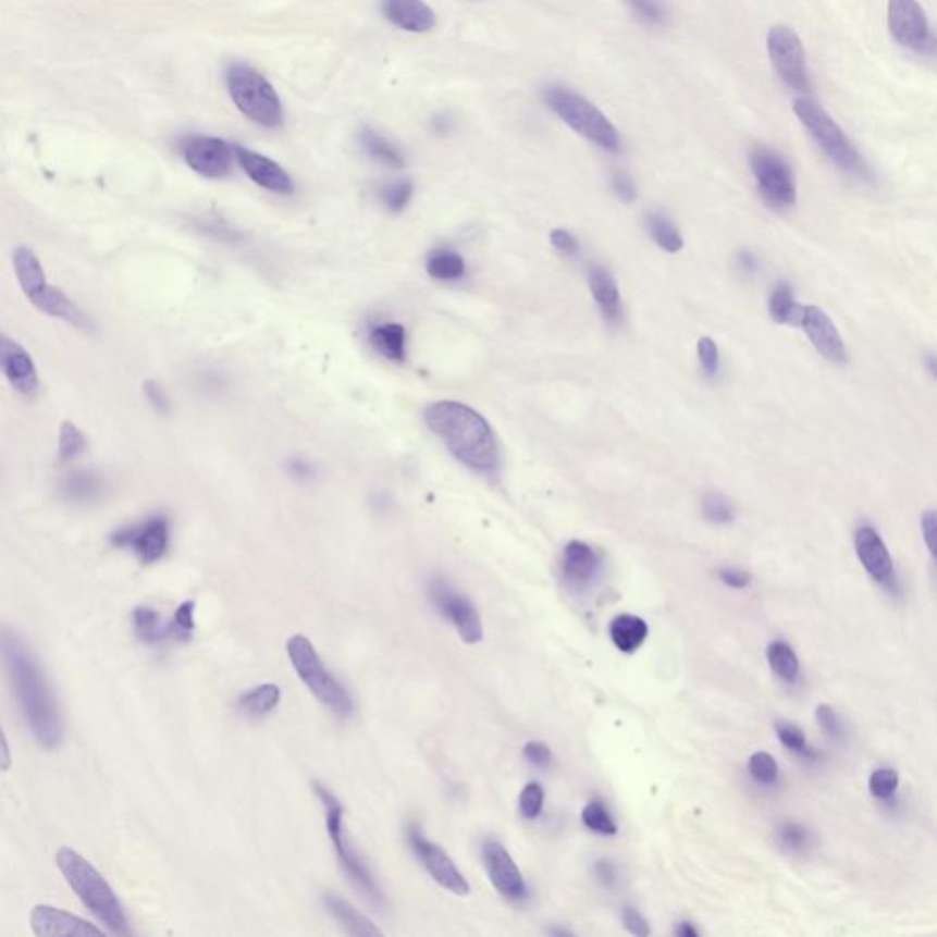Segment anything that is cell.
Here are the masks:
<instances>
[{"instance_id": "cell-27", "label": "cell", "mask_w": 937, "mask_h": 937, "mask_svg": "<svg viewBox=\"0 0 937 937\" xmlns=\"http://www.w3.org/2000/svg\"><path fill=\"white\" fill-rule=\"evenodd\" d=\"M599 557L592 546L587 542L571 541L564 547L563 571L564 577L574 584H587L597 574Z\"/></svg>"}, {"instance_id": "cell-41", "label": "cell", "mask_w": 937, "mask_h": 937, "mask_svg": "<svg viewBox=\"0 0 937 937\" xmlns=\"http://www.w3.org/2000/svg\"><path fill=\"white\" fill-rule=\"evenodd\" d=\"M775 729H777V737L780 738V742L786 748L791 749L793 753L800 754V756H804L807 760L817 759L818 754L810 748L804 732L797 725L780 722V724L775 725Z\"/></svg>"}, {"instance_id": "cell-49", "label": "cell", "mask_w": 937, "mask_h": 937, "mask_svg": "<svg viewBox=\"0 0 937 937\" xmlns=\"http://www.w3.org/2000/svg\"><path fill=\"white\" fill-rule=\"evenodd\" d=\"M141 392H144L145 402L149 403L150 407H152L158 415H169V410H171V399H169L165 389H163L158 381H144Z\"/></svg>"}, {"instance_id": "cell-18", "label": "cell", "mask_w": 937, "mask_h": 937, "mask_svg": "<svg viewBox=\"0 0 937 937\" xmlns=\"http://www.w3.org/2000/svg\"><path fill=\"white\" fill-rule=\"evenodd\" d=\"M482 861L488 872L489 880L496 891L509 901H523L528 898V886L522 872L513 861L506 846L496 839H485L482 842Z\"/></svg>"}, {"instance_id": "cell-29", "label": "cell", "mask_w": 937, "mask_h": 937, "mask_svg": "<svg viewBox=\"0 0 937 937\" xmlns=\"http://www.w3.org/2000/svg\"><path fill=\"white\" fill-rule=\"evenodd\" d=\"M370 341L381 356L391 361H405V329L397 322L375 324L370 329Z\"/></svg>"}, {"instance_id": "cell-20", "label": "cell", "mask_w": 937, "mask_h": 937, "mask_svg": "<svg viewBox=\"0 0 937 937\" xmlns=\"http://www.w3.org/2000/svg\"><path fill=\"white\" fill-rule=\"evenodd\" d=\"M853 544L868 576L883 587L890 588L893 582V560L883 537L872 526H861L855 531Z\"/></svg>"}, {"instance_id": "cell-13", "label": "cell", "mask_w": 937, "mask_h": 937, "mask_svg": "<svg viewBox=\"0 0 937 937\" xmlns=\"http://www.w3.org/2000/svg\"><path fill=\"white\" fill-rule=\"evenodd\" d=\"M427 590H429V599L434 604V608L455 625L456 632L464 643L477 644L482 641V617H480V612L472 604L471 599L464 593L456 592L455 588L451 587L443 577L431 579Z\"/></svg>"}, {"instance_id": "cell-61", "label": "cell", "mask_w": 937, "mask_h": 937, "mask_svg": "<svg viewBox=\"0 0 937 937\" xmlns=\"http://www.w3.org/2000/svg\"><path fill=\"white\" fill-rule=\"evenodd\" d=\"M700 932L694 928V926L690 925L689 921H683V923H679L678 928H676V936L679 937H696Z\"/></svg>"}, {"instance_id": "cell-36", "label": "cell", "mask_w": 937, "mask_h": 937, "mask_svg": "<svg viewBox=\"0 0 937 937\" xmlns=\"http://www.w3.org/2000/svg\"><path fill=\"white\" fill-rule=\"evenodd\" d=\"M646 231L650 238L667 254H678L683 249V236L678 227L663 213H650L646 217Z\"/></svg>"}, {"instance_id": "cell-2", "label": "cell", "mask_w": 937, "mask_h": 937, "mask_svg": "<svg viewBox=\"0 0 937 937\" xmlns=\"http://www.w3.org/2000/svg\"><path fill=\"white\" fill-rule=\"evenodd\" d=\"M423 420L460 464L488 477L496 474L501 467L498 442L491 426L477 410L466 403L445 399L429 405Z\"/></svg>"}, {"instance_id": "cell-44", "label": "cell", "mask_w": 937, "mask_h": 937, "mask_svg": "<svg viewBox=\"0 0 937 937\" xmlns=\"http://www.w3.org/2000/svg\"><path fill=\"white\" fill-rule=\"evenodd\" d=\"M542 805H544V789L539 782H529L523 786L520 799H518V807L522 813L523 818L535 821L541 815Z\"/></svg>"}, {"instance_id": "cell-62", "label": "cell", "mask_w": 937, "mask_h": 937, "mask_svg": "<svg viewBox=\"0 0 937 937\" xmlns=\"http://www.w3.org/2000/svg\"><path fill=\"white\" fill-rule=\"evenodd\" d=\"M926 365H928V370H930L932 375H936V357L928 356L925 359Z\"/></svg>"}, {"instance_id": "cell-60", "label": "cell", "mask_w": 937, "mask_h": 937, "mask_svg": "<svg viewBox=\"0 0 937 937\" xmlns=\"http://www.w3.org/2000/svg\"><path fill=\"white\" fill-rule=\"evenodd\" d=\"M289 471L294 472L295 477H311V466L305 460H295L289 464Z\"/></svg>"}, {"instance_id": "cell-54", "label": "cell", "mask_w": 937, "mask_h": 937, "mask_svg": "<svg viewBox=\"0 0 937 937\" xmlns=\"http://www.w3.org/2000/svg\"><path fill=\"white\" fill-rule=\"evenodd\" d=\"M621 917L622 925H625V928H627L632 936L646 937L652 934L649 921L644 920L643 914H641L638 909H633V907H625V909H622Z\"/></svg>"}, {"instance_id": "cell-32", "label": "cell", "mask_w": 937, "mask_h": 937, "mask_svg": "<svg viewBox=\"0 0 937 937\" xmlns=\"http://www.w3.org/2000/svg\"><path fill=\"white\" fill-rule=\"evenodd\" d=\"M279 702H281V689H279V685L264 683L246 692L238 700V708H241L242 713L248 714V716L260 718V716H266L271 711H275Z\"/></svg>"}, {"instance_id": "cell-12", "label": "cell", "mask_w": 937, "mask_h": 937, "mask_svg": "<svg viewBox=\"0 0 937 937\" xmlns=\"http://www.w3.org/2000/svg\"><path fill=\"white\" fill-rule=\"evenodd\" d=\"M767 53L770 64L794 93L807 94L811 88L810 72L805 64L804 47L794 29L777 24L767 32Z\"/></svg>"}, {"instance_id": "cell-59", "label": "cell", "mask_w": 937, "mask_h": 937, "mask_svg": "<svg viewBox=\"0 0 937 937\" xmlns=\"http://www.w3.org/2000/svg\"><path fill=\"white\" fill-rule=\"evenodd\" d=\"M738 268L743 273H756V270H759V259L751 251H742V254L738 255Z\"/></svg>"}, {"instance_id": "cell-63", "label": "cell", "mask_w": 937, "mask_h": 937, "mask_svg": "<svg viewBox=\"0 0 937 937\" xmlns=\"http://www.w3.org/2000/svg\"><path fill=\"white\" fill-rule=\"evenodd\" d=\"M550 934H552V936H574V932L564 930V928H552Z\"/></svg>"}, {"instance_id": "cell-43", "label": "cell", "mask_w": 937, "mask_h": 937, "mask_svg": "<svg viewBox=\"0 0 937 937\" xmlns=\"http://www.w3.org/2000/svg\"><path fill=\"white\" fill-rule=\"evenodd\" d=\"M749 773L751 777L760 784L777 782L778 764L777 760L773 759L769 753L759 751L749 759Z\"/></svg>"}, {"instance_id": "cell-53", "label": "cell", "mask_w": 937, "mask_h": 937, "mask_svg": "<svg viewBox=\"0 0 937 937\" xmlns=\"http://www.w3.org/2000/svg\"><path fill=\"white\" fill-rule=\"evenodd\" d=\"M550 242H552L553 248L557 249L558 254L566 255V257H577L579 251H581V244L568 230H560V227L553 230L550 233Z\"/></svg>"}, {"instance_id": "cell-35", "label": "cell", "mask_w": 937, "mask_h": 937, "mask_svg": "<svg viewBox=\"0 0 937 937\" xmlns=\"http://www.w3.org/2000/svg\"><path fill=\"white\" fill-rule=\"evenodd\" d=\"M800 308L793 289L786 282H778L769 295V316L778 324H799Z\"/></svg>"}, {"instance_id": "cell-1", "label": "cell", "mask_w": 937, "mask_h": 937, "mask_svg": "<svg viewBox=\"0 0 937 937\" xmlns=\"http://www.w3.org/2000/svg\"><path fill=\"white\" fill-rule=\"evenodd\" d=\"M0 663L35 740L45 749L63 742V718L52 687L34 654L12 628L0 627Z\"/></svg>"}, {"instance_id": "cell-34", "label": "cell", "mask_w": 937, "mask_h": 937, "mask_svg": "<svg viewBox=\"0 0 937 937\" xmlns=\"http://www.w3.org/2000/svg\"><path fill=\"white\" fill-rule=\"evenodd\" d=\"M427 271L437 281H458L466 275V262L453 249H434L427 257Z\"/></svg>"}, {"instance_id": "cell-14", "label": "cell", "mask_w": 937, "mask_h": 937, "mask_svg": "<svg viewBox=\"0 0 937 937\" xmlns=\"http://www.w3.org/2000/svg\"><path fill=\"white\" fill-rule=\"evenodd\" d=\"M888 28L903 48L921 56L936 52V39L917 0H888Z\"/></svg>"}, {"instance_id": "cell-16", "label": "cell", "mask_w": 937, "mask_h": 937, "mask_svg": "<svg viewBox=\"0 0 937 937\" xmlns=\"http://www.w3.org/2000/svg\"><path fill=\"white\" fill-rule=\"evenodd\" d=\"M185 163L204 178H224L235 160V147L211 136H190L182 144Z\"/></svg>"}, {"instance_id": "cell-38", "label": "cell", "mask_w": 937, "mask_h": 937, "mask_svg": "<svg viewBox=\"0 0 937 937\" xmlns=\"http://www.w3.org/2000/svg\"><path fill=\"white\" fill-rule=\"evenodd\" d=\"M582 823L587 826L588 829H592L595 834L601 835H616L617 834V824L612 815H609L608 810H606V805L601 802V800H592V802H588L584 805V810H582Z\"/></svg>"}, {"instance_id": "cell-17", "label": "cell", "mask_w": 937, "mask_h": 937, "mask_svg": "<svg viewBox=\"0 0 937 937\" xmlns=\"http://www.w3.org/2000/svg\"><path fill=\"white\" fill-rule=\"evenodd\" d=\"M0 374L21 396L34 399L39 394V370L34 357L19 341L0 332Z\"/></svg>"}, {"instance_id": "cell-3", "label": "cell", "mask_w": 937, "mask_h": 937, "mask_svg": "<svg viewBox=\"0 0 937 937\" xmlns=\"http://www.w3.org/2000/svg\"><path fill=\"white\" fill-rule=\"evenodd\" d=\"M58 868L81 903L114 936H131L125 910L103 875L72 848H61L56 855Z\"/></svg>"}, {"instance_id": "cell-10", "label": "cell", "mask_w": 937, "mask_h": 937, "mask_svg": "<svg viewBox=\"0 0 937 937\" xmlns=\"http://www.w3.org/2000/svg\"><path fill=\"white\" fill-rule=\"evenodd\" d=\"M110 544L133 553L141 564H155L165 557L171 546V518L156 513L138 522L121 526L110 533Z\"/></svg>"}, {"instance_id": "cell-24", "label": "cell", "mask_w": 937, "mask_h": 937, "mask_svg": "<svg viewBox=\"0 0 937 937\" xmlns=\"http://www.w3.org/2000/svg\"><path fill=\"white\" fill-rule=\"evenodd\" d=\"M383 13L394 26L412 34H426L436 24V15L423 0H383Z\"/></svg>"}, {"instance_id": "cell-21", "label": "cell", "mask_w": 937, "mask_h": 937, "mask_svg": "<svg viewBox=\"0 0 937 937\" xmlns=\"http://www.w3.org/2000/svg\"><path fill=\"white\" fill-rule=\"evenodd\" d=\"M32 930L35 936H103V930L64 910L39 904L32 910Z\"/></svg>"}, {"instance_id": "cell-28", "label": "cell", "mask_w": 937, "mask_h": 937, "mask_svg": "<svg viewBox=\"0 0 937 937\" xmlns=\"http://www.w3.org/2000/svg\"><path fill=\"white\" fill-rule=\"evenodd\" d=\"M649 638V625L638 616L622 614L609 622V639L616 649L625 654H632Z\"/></svg>"}, {"instance_id": "cell-25", "label": "cell", "mask_w": 937, "mask_h": 937, "mask_svg": "<svg viewBox=\"0 0 937 937\" xmlns=\"http://www.w3.org/2000/svg\"><path fill=\"white\" fill-rule=\"evenodd\" d=\"M588 282H590L593 299L603 311L604 319H608L609 322L621 321V294L612 273L603 266H592L588 273Z\"/></svg>"}, {"instance_id": "cell-22", "label": "cell", "mask_w": 937, "mask_h": 937, "mask_svg": "<svg viewBox=\"0 0 937 937\" xmlns=\"http://www.w3.org/2000/svg\"><path fill=\"white\" fill-rule=\"evenodd\" d=\"M235 158L244 169V173L248 174L249 178L254 180L255 184L279 193V195H292L295 190L294 182L289 178V174L276 163V161L266 158L264 155L254 152V150L244 149V147H235Z\"/></svg>"}, {"instance_id": "cell-58", "label": "cell", "mask_w": 937, "mask_h": 937, "mask_svg": "<svg viewBox=\"0 0 937 937\" xmlns=\"http://www.w3.org/2000/svg\"><path fill=\"white\" fill-rule=\"evenodd\" d=\"M12 767V753H10V743H8L7 735L0 727V773Z\"/></svg>"}, {"instance_id": "cell-42", "label": "cell", "mask_w": 937, "mask_h": 937, "mask_svg": "<svg viewBox=\"0 0 937 937\" xmlns=\"http://www.w3.org/2000/svg\"><path fill=\"white\" fill-rule=\"evenodd\" d=\"M702 511L708 522L719 523V526L735 520V507L719 493H707L703 496Z\"/></svg>"}, {"instance_id": "cell-48", "label": "cell", "mask_w": 937, "mask_h": 937, "mask_svg": "<svg viewBox=\"0 0 937 937\" xmlns=\"http://www.w3.org/2000/svg\"><path fill=\"white\" fill-rule=\"evenodd\" d=\"M698 359L700 367L708 378H714L719 370V350L718 345L714 343L713 337H700L696 345Z\"/></svg>"}, {"instance_id": "cell-33", "label": "cell", "mask_w": 937, "mask_h": 937, "mask_svg": "<svg viewBox=\"0 0 937 937\" xmlns=\"http://www.w3.org/2000/svg\"><path fill=\"white\" fill-rule=\"evenodd\" d=\"M361 145L372 160L380 161L386 168L402 169L405 165L402 150L372 128H362Z\"/></svg>"}, {"instance_id": "cell-52", "label": "cell", "mask_w": 937, "mask_h": 937, "mask_svg": "<svg viewBox=\"0 0 937 937\" xmlns=\"http://www.w3.org/2000/svg\"><path fill=\"white\" fill-rule=\"evenodd\" d=\"M817 722L828 732L829 737L837 738V740L844 737L842 719L839 718V714L835 713L834 708L829 707V705H818Z\"/></svg>"}, {"instance_id": "cell-51", "label": "cell", "mask_w": 937, "mask_h": 937, "mask_svg": "<svg viewBox=\"0 0 937 937\" xmlns=\"http://www.w3.org/2000/svg\"><path fill=\"white\" fill-rule=\"evenodd\" d=\"M523 759L528 760L529 764L535 765L539 769H546L553 762L552 749L547 748L544 742H528L523 745Z\"/></svg>"}, {"instance_id": "cell-31", "label": "cell", "mask_w": 937, "mask_h": 937, "mask_svg": "<svg viewBox=\"0 0 937 937\" xmlns=\"http://www.w3.org/2000/svg\"><path fill=\"white\" fill-rule=\"evenodd\" d=\"M767 663H769L773 674L786 683H794L799 679V657H797V652L791 649V644L786 643V641L778 639L767 646Z\"/></svg>"}, {"instance_id": "cell-47", "label": "cell", "mask_w": 937, "mask_h": 937, "mask_svg": "<svg viewBox=\"0 0 937 937\" xmlns=\"http://www.w3.org/2000/svg\"><path fill=\"white\" fill-rule=\"evenodd\" d=\"M625 2L632 8L633 12L638 13V17L644 23L662 26L667 21V12H665L662 2H657V0H625Z\"/></svg>"}, {"instance_id": "cell-37", "label": "cell", "mask_w": 937, "mask_h": 937, "mask_svg": "<svg viewBox=\"0 0 937 937\" xmlns=\"http://www.w3.org/2000/svg\"><path fill=\"white\" fill-rule=\"evenodd\" d=\"M58 460L61 466H69L77 460L88 449V437L79 427L72 421H63L59 427Z\"/></svg>"}, {"instance_id": "cell-11", "label": "cell", "mask_w": 937, "mask_h": 937, "mask_svg": "<svg viewBox=\"0 0 937 937\" xmlns=\"http://www.w3.org/2000/svg\"><path fill=\"white\" fill-rule=\"evenodd\" d=\"M749 165L765 204L773 209H789L797 204V184L788 161L769 147L751 150Z\"/></svg>"}, {"instance_id": "cell-7", "label": "cell", "mask_w": 937, "mask_h": 937, "mask_svg": "<svg viewBox=\"0 0 937 937\" xmlns=\"http://www.w3.org/2000/svg\"><path fill=\"white\" fill-rule=\"evenodd\" d=\"M316 793L319 794V799L326 810V829H329L330 839L334 842L341 866L350 877L357 890L369 899L370 904H374L378 910L385 909V898H383V891H381L378 880L374 879L369 866L362 861L361 853L356 850V846L346 834L345 823H343V805H341L340 800L335 799L334 793H330L329 789L322 788L321 784H316Z\"/></svg>"}, {"instance_id": "cell-5", "label": "cell", "mask_w": 937, "mask_h": 937, "mask_svg": "<svg viewBox=\"0 0 937 937\" xmlns=\"http://www.w3.org/2000/svg\"><path fill=\"white\" fill-rule=\"evenodd\" d=\"M793 109L813 141L821 147L824 155L828 156L834 165L851 178L863 180V182L872 178V171L861 152L855 149V145L851 144L839 123L817 101L800 98L794 101Z\"/></svg>"}, {"instance_id": "cell-9", "label": "cell", "mask_w": 937, "mask_h": 937, "mask_svg": "<svg viewBox=\"0 0 937 937\" xmlns=\"http://www.w3.org/2000/svg\"><path fill=\"white\" fill-rule=\"evenodd\" d=\"M227 90L236 109L262 127L275 128L282 125V104L275 88L266 77L246 64H233L227 70Z\"/></svg>"}, {"instance_id": "cell-26", "label": "cell", "mask_w": 937, "mask_h": 937, "mask_svg": "<svg viewBox=\"0 0 937 937\" xmlns=\"http://www.w3.org/2000/svg\"><path fill=\"white\" fill-rule=\"evenodd\" d=\"M322 904L346 934L362 937L383 936V932L369 917H365L359 910L354 909L346 899L340 898L335 893H326L322 898Z\"/></svg>"}, {"instance_id": "cell-8", "label": "cell", "mask_w": 937, "mask_h": 937, "mask_svg": "<svg viewBox=\"0 0 937 937\" xmlns=\"http://www.w3.org/2000/svg\"><path fill=\"white\" fill-rule=\"evenodd\" d=\"M289 662L294 665L295 673L305 681L311 694L324 705L337 714H350L354 711V700L345 685L324 667L319 652L311 644L310 639L305 636H294L286 644Z\"/></svg>"}, {"instance_id": "cell-30", "label": "cell", "mask_w": 937, "mask_h": 937, "mask_svg": "<svg viewBox=\"0 0 937 937\" xmlns=\"http://www.w3.org/2000/svg\"><path fill=\"white\" fill-rule=\"evenodd\" d=\"M133 627L139 641L150 646H158L169 639V622H163L160 614L149 606L134 609Z\"/></svg>"}, {"instance_id": "cell-45", "label": "cell", "mask_w": 937, "mask_h": 937, "mask_svg": "<svg viewBox=\"0 0 937 937\" xmlns=\"http://www.w3.org/2000/svg\"><path fill=\"white\" fill-rule=\"evenodd\" d=\"M778 840L786 850L805 851L810 850L811 835L804 826L794 823H784L777 831Z\"/></svg>"}, {"instance_id": "cell-23", "label": "cell", "mask_w": 937, "mask_h": 937, "mask_svg": "<svg viewBox=\"0 0 937 937\" xmlns=\"http://www.w3.org/2000/svg\"><path fill=\"white\" fill-rule=\"evenodd\" d=\"M59 495L72 506H93L103 501L109 482L96 469H72L58 483Z\"/></svg>"}, {"instance_id": "cell-55", "label": "cell", "mask_w": 937, "mask_h": 937, "mask_svg": "<svg viewBox=\"0 0 937 937\" xmlns=\"http://www.w3.org/2000/svg\"><path fill=\"white\" fill-rule=\"evenodd\" d=\"M719 579L725 587L735 588V590H743L751 584V574L745 569L740 568H722L718 571Z\"/></svg>"}, {"instance_id": "cell-46", "label": "cell", "mask_w": 937, "mask_h": 937, "mask_svg": "<svg viewBox=\"0 0 937 937\" xmlns=\"http://www.w3.org/2000/svg\"><path fill=\"white\" fill-rule=\"evenodd\" d=\"M868 788L875 799H890L899 788L898 770L886 769V767L874 770L870 777Z\"/></svg>"}, {"instance_id": "cell-19", "label": "cell", "mask_w": 937, "mask_h": 937, "mask_svg": "<svg viewBox=\"0 0 937 937\" xmlns=\"http://www.w3.org/2000/svg\"><path fill=\"white\" fill-rule=\"evenodd\" d=\"M799 324L815 346V350L835 365H846L848 352H846L844 340L839 330L831 321V317L818 308V306H802L800 308Z\"/></svg>"}, {"instance_id": "cell-6", "label": "cell", "mask_w": 937, "mask_h": 937, "mask_svg": "<svg viewBox=\"0 0 937 937\" xmlns=\"http://www.w3.org/2000/svg\"><path fill=\"white\" fill-rule=\"evenodd\" d=\"M542 96L553 114L558 115L574 133L597 145L599 149L608 152L621 150V138L617 128L592 101L582 98L581 94L560 85H552Z\"/></svg>"}, {"instance_id": "cell-40", "label": "cell", "mask_w": 937, "mask_h": 937, "mask_svg": "<svg viewBox=\"0 0 937 937\" xmlns=\"http://www.w3.org/2000/svg\"><path fill=\"white\" fill-rule=\"evenodd\" d=\"M412 193H415V185L410 180H396V182L383 185L380 196L392 213H402L403 209L409 206Z\"/></svg>"}, {"instance_id": "cell-39", "label": "cell", "mask_w": 937, "mask_h": 937, "mask_svg": "<svg viewBox=\"0 0 937 937\" xmlns=\"http://www.w3.org/2000/svg\"><path fill=\"white\" fill-rule=\"evenodd\" d=\"M195 601H185L174 612L173 621L169 622V639L187 643L195 633Z\"/></svg>"}, {"instance_id": "cell-56", "label": "cell", "mask_w": 937, "mask_h": 937, "mask_svg": "<svg viewBox=\"0 0 937 937\" xmlns=\"http://www.w3.org/2000/svg\"><path fill=\"white\" fill-rule=\"evenodd\" d=\"M921 533H923V541H925V546L930 555H934V539H936V513L928 509V511L923 513V517H921Z\"/></svg>"}, {"instance_id": "cell-15", "label": "cell", "mask_w": 937, "mask_h": 937, "mask_svg": "<svg viewBox=\"0 0 937 937\" xmlns=\"http://www.w3.org/2000/svg\"><path fill=\"white\" fill-rule=\"evenodd\" d=\"M407 840H409L410 850L415 851L416 858L420 859L423 868L429 872L432 879L436 880L437 885L449 890L451 893H455V896H460V898L469 896L471 886L461 875L460 870L456 868L455 861L445 853L442 846L427 839L418 824H409Z\"/></svg>"}, {"instance_id": "cell-4", "label": "cell", "mask_w": 937, "mask_h": 937, "mask_svg": "<svg viewBox=\"0 0 937 937\" xmlns=\"http://www.w3.org/2000/svg\"><path fill=\"white\" fill-rule=\"evenodd\" d=\"M13 270L17 276L19 288L24 297L34 305L37 310L66 322L72 329L79 330L83 334L96 332L93 317L87 311L81 310L69 295L52 286L48 282L45 268L40 264L39 257L28 246H17L13 249Z\"/></svg>"}, {"instance_id": "cell-57", "label": "cell", "mask_w": 937, "mask_h": 937, "mask_svg": "<svg viewBox=\"0 0 937 937\" xmlns=\"http://www.w3.org/2000/svg\"><path fill=\"white\" fill-rule=\"evenodd\" d=\"M595 875H597V879L603 883L604 886H614L617 883V872L614 868V864L608 863V861H599L595 864Z\"/></svg>"}, {"instance_id": "cell-50", "label": "cell", "mask_w": 937, "mask_h": 937, "mask_svg": "<svg viewBox=\"0 0 937 937\" xmlns=\"http://www.w3.org/2000/svg\"><path fill=\"white\" fill-rule=\"evenodd\" d=\"M609 187L614 190V195L625 204H632L638 198V187L633 184V180L622 171H616L609 178Z\"/></svg>"}]
</instances>
